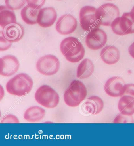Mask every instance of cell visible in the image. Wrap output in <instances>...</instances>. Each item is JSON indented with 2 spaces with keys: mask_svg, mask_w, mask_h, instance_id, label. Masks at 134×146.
Here are the masks:
<instances>
[{
  "mask_svg": "<svg viewBox=\"0 0 134 146\" xmlns=\"http://www.w3.org/2000/svg\"><path fill=\"white\" fill-rule=\"evenodd\" d=\"M19 60L13 55H6L0 59V75L10 77L15 74L19 68Z\"/></svg>",
  "mask_w": 134,
  "mask_h": 146,
  "instance_id": "obj_12",
  "label": "cell"
},
{
  "mask_svg": "<svg viewBox=\"0 0 134 146\" xmlns=\"http://www.w3.org/2000/svg\"><path fill=\"white\" fill-rule=\"evenodd\" d=\"M124 95L130 96L134 98V84H127L126 90Z\"/></svg>",
  "mask_w": 134,
  "mask_h": 146,
  "instance_id": "obj_27",
  "label": "cell"
},
{
  "mask_svg": "<svg viewBox=\"0 0 134 146\" xmlns=\"http://www.w3.org/2000/svg\"><path fill=\"white\" fill-rule=\"evenodd\" d=\"M33 86V81L29 75L20 73L9 80L6 88L8 93L11 95L22 96L29 93Z\"/></svg>",
  "mask_w": 134,
  "mask_h": 146,
  "instance_id": "obj_2",
  "label": "cell"
},
{
  "mask_svg": "<svg viewBox=\"0 0 134 146\" xmlns=\"http://www.w3.org/2000/svg\"><path fill=\"white\" fill-rule=\"evenodd\" d=\"M134 122L132 116L125 115L121 113L118 115L113 121L114 123H133Z\"/></svg>",
  "mask_w": 134,
  "mask_h": 146,
  "instance_id": "obj_23",
  "label": "cell"
},
{
  "mask_svg": "<svg viewBox=\"0 0 134 146\" xmlns=\"http://www.w3.org/2000/svg\"><path fill=\"white\" fill-rule=\"evenodd\" d=\"M1 123H19V121L17 117L12 114H9L2 118Z\"/></svg>",
  "mask_w": 134,
  "mask_h": 146,
  "instance_id": "obj_26",
  "label": "cell"
},
{
  "mask_svg": "<svg viewBox=\"0 0 134 146\" xmlns=\"http://www.w3.org/2000/svg\"><path fill=\"white\" fill-rule=\"evenodd\" d=\"M100 56L106 64H115L119 61L120 53L117 48L114 46H107L103 48L100 53Z\"/></svg>",
  "mask_w": 134,
  "mask_h": 146,
  "instance_id": "obj_16",
  "label": "cell"
},
{
  "mask_svg": "<svg viewBox=\"0 0 134 146\" xmlns=\"http://www.w3.org/2000/svg\"><path fill=\"white\" fill-rule=\"evenodd\" d=\"M81 108L83 111L85 113L98 115L104 109V101L99 96H93L86 100Z\"/></svg>",
  "mask_w": 134,
  "mask_h": 146,
  "instance_id": "obj_15",
  "label": "cell"
},
{
  "mask_svg": "<svg viewBox=\"0 0 134 146\" xmlns=\"http://www.w3.org/2000/svg\"><path fill=\"white\" fill-rule=\"evenodd\" d=\"M127 84L121 77L114 76L107 80L104 85L105 93L110 97L116 98L124 95Z\"/></svg>",
  "mask_w": 134,
  "mask_h": 146,
  "instance_id": "obj_9",
  "label": "cell"
},
{
  "mask_svg": "<svg viewBox=\"0 0 134 146\" xmlns=\"http://www.w3.org/2000/svg\"><path fill=\"white\" fill-rule=\"evenodd\" d=\"M46 0H26L28 5L33 9L38 10L43 6Z\"/></svg>",
  "mask_w": 134,
  "mask_h": 146,
  "instance_id": "obj_25",
  "label": "cell"
},
{
  "mask_svg": "<svg viewBox=\"0 0 134 146\" xmlns=\"http://www.w3.org/2000/svg\"><path fill=\"white\" fill-rule=\"evenodd\" d=\"M87 94L84 84L79 80H74L70 83L64 94V102L68 106L76 107L84 100Z\"/></svg>",
  "mask_w": 134,
  "mask_h": 146,
  "instance_id": "obj_3",
  "label": "cell"
},
{
  "mask_svg": "<svg viewBox=\"0 0 134 146\" xmlns=\"http://www.w3.org/2000/svg\"><path fill=\"white\" fill-rule=\"evenodd\" d=\"M94 71V65L91 60L85 58L79 64L77 70V77L85 79L91 76Z\"/></svg>",
  "mask_w": 134,
  "mask_h": 146,
  "instance_id": "obj_19",
  "label": "cell"
},
{
  "mask_svg": "<svg viewBox=\"0 0 134 146\" xmlns=\"http://www.w3.org/2000/svg\"><path fill=\"white\" fill-rule=\"evenodd\" d=\"M128 51L131 56L134 59V42L129 46L128 49Z\"/></svg>",
  "mask_w": 134,
  "mask_h": 146,
  "instance_id": "obj_28",
  "label": "cell"
},
{
  "mask_svg": "<svg viewBox=\"0 0 134 146\" xmlns=\"http://www.w3.org/2000/svg\"><path fill=\"white\" fill-rule=\"evenodd\" d=\"M17 21L16 15L13 10H10L7 6L0 7V25L3 28Z\"/></svg>",
  "mask_w": 134,
  "mask_h": 146,
  "instance_id": "obj_20",
  "label": "cell"
},
{
  "mask_svg": "<svg viewBox=\"0 0 134 146\" xmlns=\"http://www.w3.org/2000/svg\"><path fill=\"white\" fill-rule=\"evenodd\" d=\"M130 13L131 16L132 17L134 20V7H133L132 9L131 10V12H130Z\"/></svg>",
  "mask_w": 134,
  "mask_h": 146,
  "instance_id": "obj_29",
  "label": "cell"
},
{
  "mask_svg": "<svg viewBox=\"0 0 134 146\" xmlns=\"http://www.w3.org/2000/svg\"><path fill=\"white\" fill-rule=\"evenodd\" d=\"M96 15L100 24L109 26L111 25L114 19L119 17V10L114 4L106 3L97 9Z\"/></svg>",
  "mask_w": 134,
  "mask_h": 146,
  "instance_id": "obj_8",
  "label": "cell"
},
{
  "mask_svg": "<svg viewBox=\"0 0 134 146\" xmlns=\"http://www.w3.org/2000/svg\"><path fill=\"white\" fill-rule=\"evenodd\" d=\"M57 18V12L53 7H45L40 9L37 23L42 27H50L54 24Z\"/></svg>",
  "mask_w": 134,
  "mask_h": 146,
  "instance_id": "obj_13",
  "label": "cell"
},
{
  "mask_svg": "<svg viewBox=\"0 0 134 146\" xmlns=\"http://www.w3.org/2000/svg\"><path fill=\"white\" fill-rule=\"evenodd\" d=\"M45 115V111L44 109L38 106H33L25 111L24 118L28 122L34 123L41 121L43 119Z\"/></svg>",
  "mask_w": 134,
  "mask_h": 146,
  "instance_id": "obj_18",
  "label": "cell"
},
{
  "mask_svg": "<svg viewBox=\"0 0 134 146\" xmlns=\"http://www.w3.org/2000/svg\"><path fill=\"white\" fill-rule=\"evenodd\" d=\"M35 98L39 104L48 108H56L60 102L59 94L47 85H43L38 88Z\"/></svg>",
  "mask_w": 134,
  "mask_h": 146,
  "instance_id": "obj_4",
  "label": "cell"
},
{
  "mask_svg": "<svg viewBox=\"0 0 134 146\" xmlns=\"http://www.w3.org/2000/svg\"><path fill=\"white\" fill-rule=\"evenodd\" d=\"M110 26L112 31L118 35L134 33V20L130 12L123 13L121 17H117Z\"/></svg>",
  "mask_w": 134,
  "mask_h": 146,
  "instance_id": "obj_7",
  "label": "cell"
},
{
  "mask_svg": "<svg viewBox=\"0 0 134 146\" xmlns=\"http://www.w3.org/2000/svg\"><path fill=\"white\" fill-rule=\"evenodd\" d=\"M0 51H5L8 50L12 46V43L5 37L3 31L0 32Z\"/></svg>",
  "mask_w": 134,
  "mask_h": 146,
  "instance_id": "obj_24",
  "label": "cell"
},
{
  "mask_svg": "<svg viewBox=\"0 0 134 146\" xmlns=\"http://www.w3.org/2000/svg\"><path fill=\"white\" fill-rule=\"evenodd\" d=\"M97 9L91 6H85L79 12L80 23L83 30L90 32L101 25L96 15Z\"/></svg>",
  "mask_w": 134,
  "mask_h": 146,
  "instance_id": "obj_5",
  "label": "cell"
},
{
  "mask_svg": "<svg viewBox=\"0 0 134 146\" xmlns=\"http://www.w3.org/2000/svg\"><path fill=\"white\" fill-rule=\"evenodd\" d=\"M118 106L120 113L132 116L134 114V98L128 95L123 96L119 100Z\"/></svg>",
  "mask_w": 134,
  "mask_h": 146,
  "instance_id": "obj_17",
  "label": "cell"
},
{
  "mask_svg": "<svg viewBox=\"0 0 134 146\" xmlns=\"http://www.w3.org/2000/svg\"><path fill=\"white\" fill-rule=\"evenodd\" d=\"M39 11L38 9H33L28 5H26L22 9L20 12L22 20L27 24H36L37 23V16Z\"/></svg>",
  "mask_w": 134,
  "mask_h": 146,
  "instance_id": "obj_21",
  "label": "cell"
},
{
  "mask_svg": "<svg viewBox=\"0 0 134 146\" xmlns=\"http://www.w3.org/2000/svg\"><path fill=\"white\" fill-rule=\"evenodd\" d=\"M108 1H112V0H108Z\"/></svg>",
  "mask_w": 134,
  "mask_h": 146,
  "instance_id": "obj_30",
  "label": "cell"
},
{
  "mask_svg": "<svg viewBox=\"0 0 134 146\" xmlns=\"http://www.w3.org/2000/svg\"><path fill=\"white\" fill-rule=\"evenodd\" d=\"M26 0H5L6 6L12 10H19L24 7Z\"/></svg>",
  "mask_w": 134,
  "mask_h": 146,
  "instance_id": "obj_22",
  "label": "cell"
},
{
  "mask_svg": "<svg viewBox=\"0 0 134 146\" xmlns=\"http://www.w3.org/2000/svg\"><path fill=\"white\" fill-rule=\"evenodd\" d=\"M60 68V60L56 56L52 54L42 56L36 63L38 72L46 76L55 75L58 72Z\"/></svg>",
  "mask_w": 134,
  "mask_h": 146,
  "instance_id": "obj_6",
  "label": "cell"
},
{
  "mask_svg": "<svg viewBox=\"0 0 134 146\" xmlns=\"http://www.w3.org/2000/svg\"><path fill=\"white\" fill-rule=\"evenodd\" d=\"M106 33L100 29L92 30L88 34L85 39L87 46L90 49L97 50L104 47L107 41Z\"/></svg>",
  "mask_w": 134,
  "mask_h": 146,
  "instance_id": "obj_10",
  "label": "cell"
},
{
  "mask_svg": "<svg viewBox=\"0 0 134 146\" xmlns=\"http://www.w3.org/2000/svg\"><path fill=\"white\" fill-rule=\"evenodd\" d=\"M5 37L11 43L19 42L24 34L23 27L18 23H12L5 27L3 31Z\"/></svg>",
  "mask_w": 134,
  "mask_h": 146,
  "instance_id": "obj_14",
  "label": "cell"
},
{
  "mask_svg": "<svg viewBox=\"0 0 134 146\" xmlns=\"http://www.w3.org/2000/svg\"><path fill=\"white\" fill-rule=\"evenodd\" d=\"M60 50L67 61L76 63L83 58L85 50L82 44L78 39L69 37L63 39L61 43Z\"/></svg>",
  "mask_w": 134,
  "mask_h": 146,
  "instance_id": "obj_1",
  "label": "cell"
},
{
  "mask_svg": "<svg viewBox=\"0 0 134 146\" xmlns=\"http://www.w3.org/2000/svg\"><path fill=\"white\" fill-rule=\"evenodd\" d=\"M77 20L73 15L64 14L58 19L56 25V31L62 35L72 33L77 27Z\"/></svg>",
  "mask_w": 134,
  "mask_h": 146,
  "instance_id": "obj_11",
  "label": "cell"
}]
</instances>
